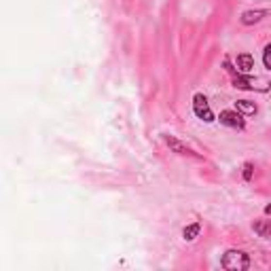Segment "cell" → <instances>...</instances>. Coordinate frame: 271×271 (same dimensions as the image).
Wrapping results in <instances>:
<instances>
[{
	"label": "cell",
	"instance_id": "obj_1",
	"mask_svg": "<svg viewBox=\"0 0 271 271\" xmlns=\"http://www.w3.org/2000/svg\"><path fill=\"white\" fill-rule=\"evenodd\" d=\"M221 265L227 271H246L250 267V256L241 250H227L221 258Z\"/></svg>",
	"mask_w": 271,
	"mask_h": 271
},
{
	"label": "cell",
	"instance_id": "obj_2",
	"mask_svg": "<svg viewBox=\"0 0 271 271\" xmlns=\"http://www.w3.org/2000/svg\"><path fill=\"white\" fill-rule=\"evenodd\" d=\"M193 111H195V114H197L201 121H206V123H212V121H214V114H212L210 106H207L206 96L197 94V96L193 97Z\"/></svg>",
	"mask_w": 271,
	"mask_h": 271
},
{
	"label": "cell",
	"instance_id": "obj_3",
	"mask_svg": "<svg viewBox=\"0 0 271 271\" xmlns=\"http://www.w3.org/2000/svg\"><path fill=\"white\" fill-rule=\"evenodd\" d=\"M218 119H221V123L227 125V128H233V129L244 128V119H241V114L238 111H223Z\"/></svg>",
	"mask_w": 271,
	"mask_h": 271
},
{
	"label": "cell",
	"instance_id": "obj_4",
	"mask_svg": "<svg viewBox=\"0 0 271 271\" xmlns=\"http://www.w3.org/2000/svg\"><path fill=\"white\" fill-rule=\"evenodd\" d=\"M235 64H238L239 72L248 74V72H252V68H255V57H252L250 53H241V55H238V60H235Z\"/></svg>",
	"mask_w": 271,
	"mask_h": 271
},
{
	"label": "cell",
	"instance_id": "obj_5",
	"mask_svg": "<svg viewBox=\"0 0 271 271\" xmlns=\"http://www.w3.org/2000/svg\"><path fill=\"white\" fill-rule=\"evenodd\" d=\"M165 144H168V146L172 148V151L178 153V155H195V153L191 151V148H189V146H184L182 142H178L174 136H165Z\"/></svg>",
	"mask_w": 271,
	"mask_h": 271
},
{
	"label": "cell",
	"instance_id": "obj_6",
	"mask_svg": "<svg viewBox=\"0 0 271 271\" xmlns=\"http://www.w3.org/2000/svg\"><path fill=\"white\" fill-rule=\"evenodd\" d=\"M235 111L239 114H256V104L250 100H238L235 102Z\"/></svg>",
	"mask_w": 271,
	"mask_h": 271
},
{
	"label": "cell",
	"instance_id": "obj_7",
	"mask_svg": "<svg viewBox=\"0 0 271 271\" xmlns=\"http://www.w3.org/2000/svg\"><path fill=\"white\" fill-rule=\"evenodd\" d=\"M265 15H267V11H246V13L241 15V24H246V26L256 24V21H261Z\"/></svg>",
	"mask_w": 271,
	"mask_h": 271
},
{
	"label": "cell",
	"instance_id": "obj_8",
	"mask_svg": "<svg viewBox=\"0 0 271 271\" xmlns=\"http://www.w3.org/2000/svg\"><path fill=\"white\" fill-rule=\"evenodd\" d=\"M199 231H201L199 223H193V224H189V227H184V231H182V238L187 239V241H193V239L199 235Z\"/></svg>",
	"mask_w": 271,
	"mask_h": 271
},
{
	"label": "cell",
	"instance_id": "obj_9",
	"mask_svg": "<svg viewBox=\"0 0 271 271\" xmlns=\"http://www.w3.org/2000/svg\"><path fill=\"white\" fill-rule=\"evenodd\" d=\"M233 83H235V87H239V89H252V87H255V85H252V80L248 77H241L239 72L233 77Z\"/></svg>",
	"mask_w": 271,
	"mask_h": 271
},
{
	"label": "cell",
	"instance_id": "obj_10",
	"mask_svg": "<svg viewBox=\"0 0 271 271\" xmlns=\"http://www.w3.org/2000/svg\"><path fill=\"white\" fill-rule=\"evenodd\" d=\"M252 229L261 235V238H269V223L267 221H258V223H255L252 224Z\"/></svg>",
	"mask_w": 271,
	"mask_h": 271
},
{
	"label": "cell",
	"instance_id": "obj_11",
	"mask_svg": "<svg viewBox=\"0 0 271 271\" xmlns=\"http://www.w3.org/2000/svg\"><path fill=\"white\" fill-rule=\"evenodd\" d=\"M269 53H271V47L267 45V47L263 49V64H265V68H267V70H271V60H269Z\"/></svg>",
	"mask_w": 271,
	"mask_h": 271
},
{
	"label": "cell",
	"instance_id": "obj_12",
	"mask_svg": "<svg viewBox=\"0 0 271 271\" xmlns=\"http://www.w3.org/2000/svg\"><path fill=\"white\" fill-rule=\"evenodd\" d=\"M244 178H246V180H250V178H252V163L244 165Z\"/></svg>",
	"mask_w": 271,
	"mask_h": 271
}]
</instances>
